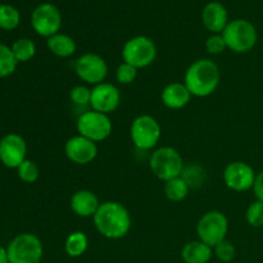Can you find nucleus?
<instances>
[{"label":"nucleus","mask_w":263,"mask_h":263,"mask_svg":"<svg viewBox=\"0 0 263 263\" xmlns=\"http://www.w3.org/2000/svg\"><path fill=\"white\" fill-rule=\"evenodd\" d=\"M202 22L208 31L213 33H222L229 23L226 8L218 2H211L203 8Z\"/></svg>","instance_id":"obj_17"},{"label":"nucleus","mask_w":263,"mask_h":263,"mask_svg":"<svg viewBox=\"0 0 263 263\" xmlns=\"http://www.w3.org/2000/svg\"><path fill=\"white\" fill-rule=\"evenodd\" d=\"M46 45L51 54L59 58H69L76 53V43L66 33H55L46 40Z\"/></svg>","instance_id":"obj_20"},{"label":"nucleus","mask_w":263,"mask_h":263,"mask_svg":"<svg viewBox=\"0 0 263 263\" xmlns=\"http://www.w3.org/2000/svg\"><path fill=\"white\" fill-rule=\"evenodd\" d=\"M253 192L256 195L257 200H261L263 202V171L259 172L256 176V181L253 185Z\"/></svg>","instance_id":"obj_32"},{"label":"nucleus","mask_w":263,"mask_h":263,"mask_svg":"<svg viewBox=\"0 0 263 263\" xmlns=\"http://www.w3.org/2000/svg\"><path fill=\"white\" fill-rule=\"evenodd\" d=\"M27 144L18 134H7L0 140V161L8 168H18L26 161Z\"/></svg>","instance_id":"obj_14"},{"label":"nucleus","mask_w":263,"mask_h":263,"mask_svg":"<svg viewBox=\"0 0 263 263\" xmlns=\"http://www.w3.org/2000/svg\"><path fill=\"white\" fill-rule=\"evenodd\" d=\"M17 171L18 177L26 184H33L35 181H37L39 176H40V170H39L37 164L31 159L23 161L17 168Z\"/></svg>","instance_id":"obj_26"},{"label":"nucleus","mask_w":263,"mask_h":263,"mask_svg":"<svg viewBox=\"0 0 263 263\" xmlns=\"http://www.w3.org/2000/svg\"><path fill=\"white\" fill-rule=\"evenodd\" d=\"M157 58V46L146 36H135L128 39L122 48V59L135 68H146Z\"/></svg>","instance_id":"obj_7"},{"label":"nucleus","mask_w":263,"mask_h":263,"mask_svg":"<svg viewBox=\"0 0 263 263\" xmlns=\"http://www.w3.org/2000/svg\"><path fill=\"white\" fill-rule=\"evenodd\" d=\"M181 257L185 263H208L213 257V248L198 239L185 244Z\"/></svg>","instance_id":"obj_19"},{"label":"nucleus","mask_w":263,"mask_h":263,"mask_svg":"<svg viewBox=\"0 0 263 263\" xmlns=\"http://www.w3.org/2000/svg\"><path fill=\"white\" fill-rule=\"evenodd\" d=\"M31 25L35 32L43 37L49 39L59 32L62 26L61 10L50 3L39 5L31 15Z\"/></svg>","instance_id":"obj_11"},{"label":"nucleus","mask_w":263,"mask_h":263,"mask_svg":"<svg viewBox=\"0 0 263 263\" xmlns=\"http://www.w3.org/2000/svg\"><path fill=\"white\" fill-rule=\"evenodd\" d=\"M77 133L84 138L90 139L95 143L107 140L113 130V123L109 115L97 112V110H87L79 117L76 123Z\"/></svg>","instance_id":"obj_9"},{"label":"nucleus","mask_w":263,"mask_h":263,"mask_svg":"<svg viewBox=\"0 0 263 263\" xmlns=\"http://www.w3.org/2000/svg\"><path fill=\"white\" fill-rule=\"evenodd\" d=\"M226 46L234 53H248L256 46L258 35L254 25L249 21L239 18L228 23L222 31Z\"/></svg>","instance_id":"obj_3"},{"label":"nucleus","mask_w":263,"mask_h":263,"mask_svg":"<svg viewBox=\"0 0 263 263\" xmlns=\"http://www.w3.org/2000/svg\"><path fill=\"white\" fill-rule=\"evenodd\" d=\"M20 12L12 5H0V28L14 30L20 25Z\"/></svg>","instance_id":"obj_25"},{"label":"nucleus","mask_w":263,"mask_h":263,"mask_svg":"<svg viewBox=\"0 0 263 263\" xmlns=\"http://www.w3.org/2000/svg\"><path fill=\"white\" fill-rule=\"evenodd\" d=\"M69 98L73 104L79 105V107H85V105H90V99H91V89H89L85 85H77V86L72 87L69 91Z\"/></svg>","instance_id":"obj_30"},{"label":"nucleus","mask_w":263,"mask_h":263,"mask_svg":"<svg viewBox=\"0 0 263 263\" xmlns=\"http://www.w3.org/2000/svg\"><path fill=\"white\" fill-rule=\"evenodd\" d=\"M12 51L14 54L17 62H28L35 57L36 54V45L32 40L27 37L18 39L17 41H14V44L12 45Z\"/></svg>","instance_id":"obj_23"},{"label":"nucleus","mask_w":263,"mask_h":263,"mask_svg":"<svg viewBox=\"0 0 263 263\" xmlns=\"http://www.w3.org/2000/svg\"><path fill=\"white\" fill-rule=\"evenodd\" d=\"M121 103V92L116 85L109 82H102L91 89L90 107L92 110L110 115L115 112Z\"/></svg>","instance_id":"obj_13"},{"label":"nucleus","mask_w":263,"mask_h":263,"mask_svg":"<svg viewBox=\"0 0 263 263\" xmlns=\"http://www.w3.org/2000/svg\"><path fill=\"white\" fill-rule=\"evenodd\" d=\"M74 72L81 81L86 84L99 85L108 76V64L102 55L95 53H85L77 58Z\"/></svg>","instance_id":"obj_10"},{"label":"nucleus","mask_w":263,"mask_h":263,"mask_svg":"<svg viewBox=\"0 0 263 263\" xmlns=\"http://www.w3.org/2000/svg\"><path fill=\"white\" fill-rule=\"evenodd\" d=\"M89 248V239H87L86 234L82 231H73L69 234L64 241V251H66L67 256L71 258H79V257L84 256L85 252Z\"/></svg>","instance_id":"obj_21"},{"label":"nucleus","mask_w":263,"mask_h":263,"mask_svg":"<svg viewBox=\"0 0 263 263\" xmlns=\"http://www.w3.org/2000/svg\"><path fill=\"white\" fill-rule=\"evenodd\" d=\"M213 254H215L216 258H217L218 261L229 263L235 258V254H236L235 246L233 244V241L225 239V240L218 243L217 246L213 248Z\"/></svg>","instance_id":"obj_27"},{"label":"nucleus","mask_w":263,"mask_h":263,"mask_svg":"<svg viewBox=\"0 0 263 263\" xmlns=\"http://www.w3.org/2000/svg\"><path fill=\"white\" fill-rule=\"evenodd\" d=\"M256 176L253 167L241 161L230 162L223 170L225 185L234 192L241 193L253 189Z\"/></svg>","instance_id":"obj_12"},{"label":"nucleus","mask_w":263,"mask_h":263,"mask_svg":"<svg viewBox=\"0 0 263 263\" xmlns=\"http://www.w3.org/2000/svg\"><path fill=\"white\" fill-rule=\"evenodd\" d=\"M193 95L190 94L189 89L184 82H172L168 84L162 90L161 99L162 103L166 105L168 109H181L189 104Z\"/></svg>","instance_id":"obj_18"},{"label":"nucleus","mask_w":263,"mask_h":263,"mask_svg":"<svg viewBox=\"0 0 263 263\" xmlns=\"http://www.w3.org/2000/svg\"><path fill=\"white\" fill-rule=\"evenodd\" d=\"M64 153L72 163L85 166V164L91 163L97 158L98 145L95 141L90 140V139L76 135L66 141Z\"/></svg>","instance_id":"obj_15"},{"label":"nucleus","mask_w":263,"mask_h":263,"mask_svg":"<svg viewBox=\"0 0 263 263\" xmlns=\"http://www.w3.org/2000/svg\"><path fill=\"white\" fill-rule=\"evenodd\" d=\"M246 218H247V222H248L252 228H262L263 226V202H261V200H256V202L251 203L249 207L247 208Z\"/></svg>","instance_id":"obj_28"},{"label":"nucleus","mask_w":263,"mask_h":263,"mask_svg":"<svg viewBox=\"0 0 263 263\" xmlns=\"http://www.w3.org/2000/svg\"><path fill=\"white\" fill-rule=\"evenodd\" d=\"M229 231V220L220 211H210L199 218L197 225L198 239L207 246L215 248L225 240Z\"/></svg>","instance_id":"obj_8"},{"label":"nucleus","mask_w":263,"mask_h":263,"mask_svg":"<svg viewBox=\"0 0 263 263\" xmlns=\"http://www.w3.org/2000/svg\"><path fill=\"white\" fill-rule=\"evenodd\" d=\"M190 186L182 176L175 177L164 182L163 192L167 199L171 202H182L189 194Z\"/></svg>","instance_id":"obj_22"},{"label":"nucleus","mask_w":263,"mask_h":263,"mask_svg":"<svg viewBox=\"0 0 263 263\" xmlns=\"http://www.w3.org/2000/svg\"><path fill=\"white\" fill-rule=\"evenodd\" d=\"M9 263H40L44 254L43 243L30 233L15 236L7 248Z\"/></svg>","instance_id":"obj_5"},{"label":"nucleus","mask_w":263,"mask_h":263,"mask_svg":"<svg viewBox=\"0 0 263 263\" xmlns=\"http://www.w3.org/2000/svg\"><path fill=\"white\" fill-rule=\"evenodd\" d=\"M226 49H228V46H226L225 40H223L222 33H213L205 41V50L212 54V55L222 54Z\"/></svg>","instance_id":"obj_31"},{"label":"nucleus","mask_w":263,"mask_h":263,"mask_svg":"<svg viewBox=\"0 0 263 263\" xmlns=\"http://www.w3.org/2000/svg\"><path fill=\"white\" fill-rule=\"evenodd\" d=\"M95 229L104 238L110 240L125 238L131 229V215L120 202H103L92 217Z\"/></svg>","instance_id":"obj_1"},{"label":"nucleus","mask_w":263,"mask_h":263,"mask_svg":"<svg viewBox=\"0 0 263 263\" xmlns=\"http://www.w3.org/2000/svg\"><path fill=\"white\" fill-rule=\"evenodd\" d=\"M100 204L102 203L99 202V198L97 197V194L87 189L74 192L71 197V200H69V207H71L72 212L82 218L94 217L97 211L99 210Z\"/></svg>","instance_id":"obj_16"},{"label":"nucleus","mask_w":263,"mask_h":263,"mask_svg":"<svg viewBox=\"0 0 263 263\" xmlns=\"http://www.w3.org/2000/svg\"><path fill=\"white\" fill-rule=\"evenodd\" d=\"M138 71L139 69L135 68L134 66L126 63V62H122L116 69V80L118 81V84L130 85L138 77Z\"/></svg>","instance_id":"obj_29"},{"label":"nucleus","mask_w":263,"mask_h":263,"mask_svg":"<svg viewBox=\"0 0 263 263\" xmlns=\"http://www.w3.org/2000/svg\"><path fill=\"white\" fill-rule=\"evenodd\" d=\"M220 67L215 61L200 58L189 66L184 76V84L190 94L197 98L212 95L220 85Z\"/></svg>","instance_id":"obj_2"},{"label":"nucleus","mask_w":263,"mask_h":263,"mask_svg":"<svg viewBox=\"0 0 263 263\" xmlns=\"http://www.w3.org/2000/svg\"><path fill=\"white\" fill-rule=\"evenodd\" d=\"M0 263H9L7 249L3 248V247H0Z\"/></svg>","instance_id":"obj_33"},{"label":"nucleus","mask_w":263,"mask_h":263,"mask_svg":"<svg viewBox=\"0 0 263 263\" xmlns=\"http://www.w3.org/2000/svg\"><path fill=\"white\" fill-rule=\"evenodd\" d=\"M149 167L154 176L164 182L181 176L185 168L181 154L172 146L156 149L149 159Z\"/></svg>","instance_id":"obj_4"},{"label":"nucleus","mask_w":263,"mask_h":263,"mask_svg":"<svg viewBox=\"0 0 263 263\" xmlns=\"http://www.w3.org/2000/svg\"><path fill=\"white\" fill-rule=\"evenodd\" d=\"M133 144L140 151H151L156 148L162 136V128L158 121L151 115L138 116L130 127Z\"/></svg>","instance_id":"obj_6"},{"label":"nucleus","mask_w":263,"mask_h":263,"mask_svg":"<svg viewBox=\"0 0 263 263\" xmlns=\"http://www.w3.org/2000/svg\"><path fill=\"white\" fill-rule=\"evenodd\" d=\"M17 59L13 54L12 48L0 44V79L10 76L17 68Z\"/></svg>","instance_id":"obj_24"}]
</instances>
